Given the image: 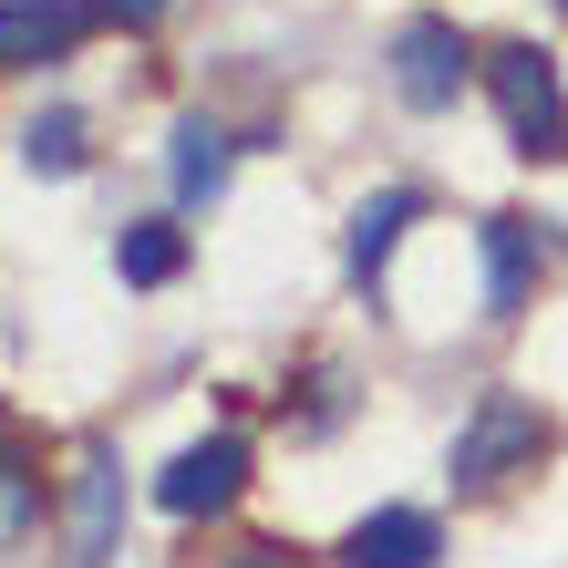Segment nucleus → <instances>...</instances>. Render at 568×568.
<instances>
[{"instance_id": "11", "label": "nucleus", "mask_w": 568, "mask_h": 568, "mask_svg": "<svg viewBox=\"0 0 568 568\" xmlns=\"http://www.w3.org/2000/svg\"><path fill=\"white\" fill-rule=\"evenodd\" d=\"M114 270L135 280V290H165V280L186 270V239H176L165 217H145V227H124V239H114Z\"/></svg>"}, {"instance_id": "14", "label": "nucleus", "mask_w": 568, "mask_h": 568, "mask_svg": "<svg viewBox=\"0 0 568 568\" xmlns=\"http://www.w3.org/2000/svg\"><path fill=\"white\" fill-rule=\"evenodd\" d=\"M104 21H135L145 31V21H165V0H104Z\"/></svg>"}, {"instance_id": "15", "label": "nucleus", "mask_w": 568, "mask_h": 568, "mask_svg": "<svg viewBox=\"0 0 568 568\" xmlns=\"http://www.w3.org/2000/svg\"><path fill=\"white\" fill-rule=\"evenodd\" d=\"M239 568H280V558H239Z\"/></svg>"}, {"instance_id": "4", "label": "nucleus", "mask_w": 568, "mask_h": 568, "mask_svg": "<svg viewBox=\"0 0 568 568\" xmlns=\"http://www.w3.org/2000/svg\"><path fill=\"white\" fill-rule=\"evenodd\" d=\"M465 73H476V52H465L455 21H414L404 42H393V93H404L414 114H445L465 93Z\"/></svg>"}, {"instance_id": "2", "label": "nucleus", "mask_w": 568, "mask_h": 568, "mask_svg": "<svg viewBox=\"0 0 568 568\" xmlns=\"http://www.w3.org/2000/svg\"><path fill=\"white\" fill-rule=\"evenodd\" d=\"M538 445H548V414L527 404V393H486V404L465 414V434H455V486H496Z\"/></svg>"}, {"instance_id": "1", "label": "nucleus", "mask_w": 568, "mask_h": 568, "mask_svg": "<svg viewBox=\"0 0 568 568\" xmlns=\"http://www.w3.org/2000/svg\"><path fill=\"white\" fill-rule=\"evenodd\" d=\"M486 93H496V114H507L517 155H568V93H558V62L538 42L486 52Z\"/></svg>"}, {"instance_id": "12", "label": "nucleus", "mask_w": 568, "mask_h": 568, "mask_svg": "<svg viewBox=\"0 0 568 568\" xmlns=\"http://www.w3.org/2000/svg\"><path fill=\"white\" fill-rule=\"evenodd\" d=\"M21 165H31V176H73V165H83V114H31Z\"/></svg>"}, {"instance_id": "7", "label": "nucleus", "mask_w": 568, "mask_h": 568, "mask_svg": "<svg viewBox=\"0 0 568 568\" xmlns=\"http://www.w3.org/2000/svg\"><path fill=\"white\" fill-rule=\"evenodd\" d=\"M73 31H83V0H0V73L52 62Z\"/></svg>"}, {"instance_id": "5", "label": "nucleus", "mask_w": 568, "mask_h": 568, "mask_svg": "<svg viewBox=\"0 0 568 568\" xmlns=\"http://www.w3.org/2000/svg\"><path fill=\"white\" fill-rule=\"evenodd\" d=\"M239 486H248V445L239 434H207V445H186L155 476V507L165 517H217V507H239Z\"/></svg>"}, {"instance_id": "9", "label": "nucleus", "mask_w": 568, "mask_h": 568, "mask_svg": "<svg viewBox=\"0 0 568 568\" xmlns=\"http://www.w3.org/2000/svg\"><path fill=\"white\" fill-rule=\"evenodd\" d=\"M414 227V186H383V196H362L352 207V270L362 280H383V258H393V239Z\"/></svg>"}, {"instance_id": "6", "label": "nucleus", "mask_w": 568, "mask_h": 568, "mask_svg": "<svg viewBox=\"0 0 568 568\" xmlns=\"http://www.w3.org/2000/svg\"><path fill=\"white\" fill-rule=\"evenodd\" d=\"M434 558H445V538H434L424 507H373L342 538V568H434Z\"/></svg>"}, {"instance_id": "3", "label": "nucleus", "mask_w": 568, "mask_h": 568, "mask_svg": "<svg viewBox=\"0 0 568 568\" xmlns=\"http://www.w3.org/2000/svg\"><path fill=\"white\" fill-rule=\"evenodd\" d=\"M114 527H124V465L114 445H83L73 455V496H62V568H104L114 558Z\"/></svg>"}, {"instance_id": "10", "label": "nucleus", "mask_w": 568, "mask_h": 568, "mask_svg": "<svg viewBox=\"0 0 568 568\" xmlns=\"http://www.w3.org/2000/svg\"><path fill=\"white\" fill-rule=\"evenodd\" d=\"M165 165H176V196L196 207V196H217V186H227V135H217L207 114H186V124H176V155H165Z\"/></svg>"}, {"instance_id": "8", "label": "nucleus", "mask_w": 568, "mask_h": 568, "mask_svg": "<svg viewBox=\"0 0 568 568\" xmlns=\"http://www.w3.org/2000/svg\"><path fill=\"white\" fill-rule=\"evenodd\" d=\"M527 270H538V239H527V217H486V311L517 321L527 311Z\"/></svg>"}, {"instance_id": "16", "label": "nucleus", "mask_w": 568, "mask_h": 568, "mask_svg": "<svg viewBox=\"0 0 568 568\" xmlns=\"http://www.w3.org/2000/svg\"><path fill=\"white\" fill-rule=\"evenodd\" d=\"M558 11H568V0H558Z\"/></svg>"}, {"instance_id": "13", "label": "nucleus", "mask_w": 568, "mask_h": 568, "mask_svg": "<svg viewBox=\"0 0 568 568\" xmlns=\"http://www.w3.org/2000/svg\"><path fill=\"white\" fill-rule=\"evenodd\" d=\"M31 527H42V476H31L21 455H0V548L31 538Z\"/></svg>"}]
</instances>
